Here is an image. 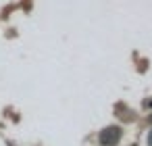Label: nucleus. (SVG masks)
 Instances as JSON below:
<instances>
[{"mask_svg": "<svg viewBox=\"0 0 152 146\" xmlns=\"http://www.w3.org/2000/svg\"><path fill=\"white\" fill-rule=\"evenodd\" d=\"M121 138V129L119 127H108L100 134V144L102 146H115Z\"/></svg>", "mask_w": 152, "mask_h": 146, "instance_id": "f257e3e1", "label": "nucleus"}, {"mask_svg": "<svg viewBox=\"0 0 152 146\" xmlns=\"http://www.w3.org/2000/svg\"><path fill=\"white\" fill-rule=\"evenodd\" d=\"M148 144L152 146V131H150V136H148Z\"/></svg>", "mask_w": 152, "mask_h": 146, "instance_id": "f03ea898", "label": "nucleus"}]
</instances>
